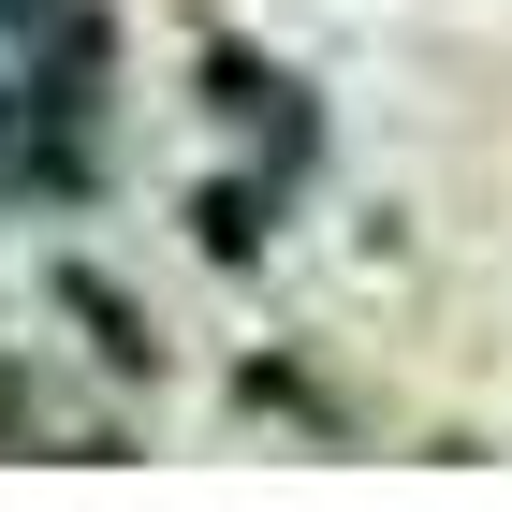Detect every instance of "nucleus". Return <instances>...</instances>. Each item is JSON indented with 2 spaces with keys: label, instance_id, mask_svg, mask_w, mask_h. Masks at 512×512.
I'll return each instance as SVG.
<instances>
[{
  "label": "nucleus",
  "instance_id": "1",
  "mask_svg": "<svg viewBox=\"0 0 512 512\" xmlns=\"http://www.w3.org/2000/svg\"><path fill=\"white\" fill-rule=\"evenodd\" d=\"M0 454H88V469H118V425H103V410H74L44 366L0 352Z\"/></svg>",
  "mask_w": 512,
  "mask_h": 512
},
{
  "label": "nucleus",
  "instance_id": "2",
  "mask_svg": "<svg viewBox=\"0 0 512 512\" xmlns=\"http://www.w3.org/2000/svg\"><path fill=\"white\" fill-rule=\"evenodd\" d=\"M59 308H74L88 337H103V366H147V337H132V308H118V293H103V278H88V264L59 278Z\"/></svg>",
  "mask_w": 512,
  "mask_h": 512
}]
</instances>
